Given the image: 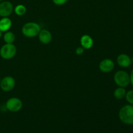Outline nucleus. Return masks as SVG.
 <instances>
[{
	"mask_svg": "<svg viewBox=\"0 0 133 133\" xmlns=\"http://www.w3.org/2000/svg\"><path fill=\"white\" fill-rule=\"evenodd\" d=\"M12 27V21L8 17H3L0 19V31L6 32Z\"/></svg>",
	"mask_w": 133,
	"mask_h": 133,
	"instance_id": "12",
	"label": "nucleus"
},
{
	"mask_svg": "<svg viewBox=\"0 0 133 133\" xmlns=\"http://www.w3.org/2000/svg\"><path fill=\"white\" fill-rule=\"evenodd\" d=\"M126 92L127 91L125 88L123 87H118L114 90V96L117 99H122L125 97Z\"/></svg>",
	"mask_w": 133,
	"mask_h": 133,
	"instance_id": "13",
	"label": "nucleus"
},
{
	"mask_svg": "<svg viewBox=\"0 0 133 133\" xmlns=\"http://www.w3.org/2000/svg\"><path fill=\"white\" fill-rule=\"evenodd\" d=\"M131 62H132V63L133 64V57H132V58H131Z\"/></svg>",
	"mask_w": 133,
	"mask_h": 133,
	"instance_id": "20",
	"label": "nucleus"
},
{
	"mask_svg": "<svg viewBox=\"0 0 133 133\" xmlns=\"http://www.w3.org/2000/svg\"><path fill=\"white\" fill-rule=\"evenodd\" d=\"M14 6L12 3L10 1H3L0 3V16L8 17L12 13Z\"/></svg>",
	"mask_w": 133,
	"mask_h": 133,
	"instance_id": "7",
	"label": "nucleus"
},
{
	"mask_svg": "<svg viewBox=\"0 0 133 133\" xmlns=\"http://www.w3.org/2000/svg\"><path fill=\"white\" fill-rule=\"evenodd\" d=\"M15 38V35L11 31H6L3 36V40L5 44H13Z\"/></svg>",
	"mask_w": 133,
	"mask_h": 133,
	"instance_id": "14",
	"label": "nucleus"
},
{
	"mask_svg": "<svg viewBox=\"0 0 133 133\" xmlns=\"http://www.w3.org/2000/svg\"><path fill=\"white\" fill-rule=\"evenodd\" d=\"M23 107L22 100L18 97H11L7 100L5 104V107L8 110L12 112L19 111Z\"/></svg>",
	"mask_w": 133,
	"mask_h": 133,
	"instance_id": "5",
	"label": "nucleus"
},
{
	"mask_svg": "<svg viewBox=\"0 0 133 133\" xmlns=\"http://www.w3.org/2000/svg\"><path fill=\"white\" fill-rule=\"evenodd\" d=\"M1 32L0 31V38H1Z\"/></svg>",
	"mask_w": 133,
	"mask_h": 133,
	"instance_id": "21",
	"label": "nucleus"
},
{
	"mask_svg": "<svg viewBox=\"0 0 133 133\" xmlns=\"http://www.w3.org/2000/svg\"><path fill=\"white\" fill-rule=\"evenodd\" d=\"M40 31V26L35 22H28L25 23L22 29V34L28 38H34L38 36Z\"/></svg>",
	"mask_w": 133,
	"mask_h": 133,
	"instance_id": "2",
	"label": "nucleus"
},
{
	"mask_svg": "<svg viewBox=\"0 0 133 133\" xmlns=\"http://www.w3.org/2000/svg\"><path fill=\"white\" fill-rule=\"evenodd\" d=\"M17 49L13 44H5L0 49V56L3 59L9 60L16 55Z\"/></svg>",
	"mask_w": 133,
	"mask_h": 133,
	"instance_id": "4",
	"label": "nucleus"
},
{
	"mask_svg": "<svg viewBox=\"0 0 133 133\" xmlns=\"http://www.w3.org/2000/svg\"><path fill=\"white\" fill-rule=\"evenodd\" d=\"M16 85L15 79L11 76H6L3 78L0 83V87L4 92H10L14 89Z\"/></svg>",
	"mask_w": 133,
	"mask_h": 133,
	"instance_id": "6",
	"label": "nucleus"
},
{
	"mask_svg": "<svg viewBox=\"0 0 133 133\" xmlns=\"http://www.w3.org/2000/svg\"><path fill=\"white\" fill-rule=\"evenodd\" d=\"M118 116L123 123L133 125V105H126L119 109Z\"/></svg>",
	"mask_w": 133,
	"mask_h": 133,
	"instance_id": "1",
	"label": "nucleus"
},
{
	"mask_svg": "<svg viewBox=\"0 0 133 133\" xmlns=\"http://www.w3.org/2000/svg\"><path fill=\"white\" fill-rule=\"evenodd\" d=\"M3 1V0H0V2H1V1Z\"/></svg>",
	"mask_w": 133,
	"mask_h": 133,
	"instance_id": "22",
	"label": "nucleus"
},
{
	"mask_svg": "<svg viewBox=\"0 0 133 133\" xmlns=\"http://www.w3.org/2000/svg\"><path fill=\"white\" fill-rule=\"evenodd\" d=\"M130 83L133 86V69L130 74Z\"/></svg>",
	"mask_w": 133,
	"mask_h": 133,
	"instance_id": "19",
	"label": "nucleus"
},
{
	"mask_svg": "<svg viewBox=\"0 0 133 133\" xmlns=\"http://www.w3.org/2000/svg\"><path fill=\"white\" fill-rule=\"evenodd\" d=\"M14 12L16 14L17 16H23L26 13L27 11V9L25 6V5H22V4H19V5H16V6L14 7Z\"/></svg>",
	"mask_w": 133,
	"mask_h": 133,
	"instance_id": "15",
	"label": "nucleus"
},
{
	"mask_svg": "<svg viewBox=\"0 0 133 133\" xmlns=\"http://www.w3.org/2000/svg\"><path fill=\"white\" fill-rule=\"evenodd\" d=\"M114 81L119 87L125 88L130 84V75L123 70H119L114 74Z\"/></svg>",
	"mask_w": 133,
	"mask_h": 133,
	"instance_id": "3",
	"label": "nucleus"
},
{
	"mask_svg": "<svg viewBox=\"0 0 133 133\" xmlns=\"http://www.w3.org/2000/svg\"><path fill=\"white\" fill-rule=\"evenodd\" d=\"M84 51V49L83 48V47H79L76 49L75 50V53L78 55H81L83 54Z\"/></svg>",
	"mask_w": 133,
	"mask_h": 133,
	"instance_id": "18",
	"label": "nucleus"
},
{
	"mask_svg": "<svg viewBox=\"0 0 133 133\" xmlns=\"http://www.w3.org/2000/svg\"><path fill=\"white\" fill-rule=\"evenodd\" d=\"M125 97L126 99V101L130 105H133V90H131L126 92V95Z\"/></svg>",
	"mask_w": 133,
	"mask_h": 133,
	"instance_id": "16",
	"label": "nucleus"
},
{
	"mask_svg": "<svg viewBox=\"0 0 133 133\" xmlns=\"http://www.w3.org/2000/svg\"><path fill=\"white\" fill-rule=\"evenodd\" d=\"M1 77H0V83H1Z\"/></svg>",
	"mask_w": 133,
	"mask_h": 133,
	"instance_id": "23",
	"label": "nucleus"
},
{
	"mask_svg": "<svg viewBox=\"0 0 133 133\" xmlns=\"http://www.w3.org/2000/svg\"><path fill=\"white\" fill-rule=\"evenodd\" d=\"M38 36L40 42L44 44H48L52 40L51 33L50 31L46 29L41 30Z\"/></svg>",
	"mask_w": 133,
	"mask_h": 133,
	"instance_id": "10",
	"label": "nucleus"
},
{
	"mask_svg": "<svg viewBox=\"0 0 133 133\" xmlns=\"http://www.w3.org/2000/svg\"><path fill=\"white\" fill-rule=\"evenodd\" d=\"M99 68L101 71L103 73H109L114 68V61L110 58H105L101 61L99 65Z\"/></svg>",
	"mask_w": 133,
	"mask_h": 133,
	"instance_id": "8",
	"label": "nucleus"
},
{
	"mask_svg": "<svg viewBox=\"0 0 133 133\" xmlns=\"http://www.w3.org/2000/svg\"><path fill=\"white\" fill-rule=\"evenodd\" d=\"M117 63L120 67L123 68H127L131 66L132 62L131 58L127 54L122 53L119 55L117 57Z\"/></svg>",
	"mask_w": 133,
	"mask_h": 133,
	"instance_id": "9",
	"label": "nucleus"
},
{
	"mask_svg": "<svg viewBox=\"0 0 133 133\" xmlns=\"http://www.w3.org/2000/svg\"><path fill=\"white\" fill-rule=\"evenodd\" d=\"M52 1H53V3L55 4L56 5L61 6V5H64L68 0H52Z\"/></svg>",
	"mask_w": 133,
	"mask_h": 133,
	"instance_id": "17",
	"label": "nucleus"
},
{
	"mask_svg": "<svg viewBox=\"0 0 133 133\" xmlns=\"http://www.w3.org/2000/svg\"><path fill=\"white\" fill-rule=\"evenodd\" d=\"M81 45L84 49H90L94 45V40L90 35H84L81 38Z\"/></svg>",
	"mask_w": 133,
	"mask_h": 133,
	"instance_id": "11",
	"label": "nucleus"
}]
</instances>
